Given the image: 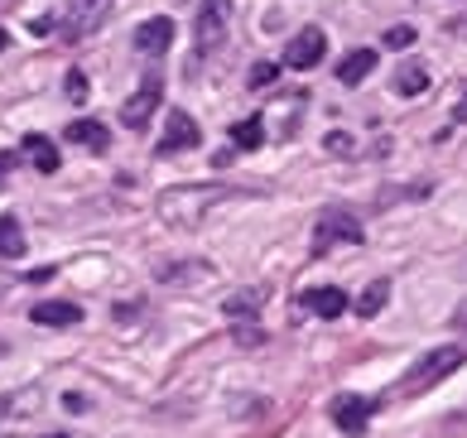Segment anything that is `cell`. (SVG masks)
I'll use <instances>...</instances> for the list:
<instances>
[{
  "label": "cell",
  "instance_id": "1",
  "mask_svg": "<svg viewBox=\"0 0 467 438\" xmlns=\"http://www.w3.org/2000/svg\"><path fill=\"white\" fill-rule=\"evenodd\" d=\"M116 0H67V10L58 15H44V20H34V34H54L58 29V39L67 44H78V39H88L92 29H101V20L111 15Z\"/></svg>",
  "mask_w": 467,
  "mask_h": 438
},
{
  "label": "cell",
  "instance_id": "2",
  "mask_svg": "<svg viewBox=\"0 0 467 438\" xmlns=\"http://www.w3.org/2000/svg\"><path fill=\"white\" fill-rule=\"evenodd\" d=\"M462 361H467V342H443V347H434L429 357H420V361L410 366V376H405V385H400V395H420V391H429V385H439L443 376H453Z\"/></svg>",
  "mask_w": 467,
  "mask_h": 438
},
{
  "label": "cell",
  "instance_id": "3",
  "mask_svg": "<svg viewBox=\"0 0 467 438\" xmlns=\"http://www.w3.org/2000/svg\"><path fill=\"white\" fill-rule=\"evenodd\" d=\"M227 198V188H169L160 193V217L169 226H198L213 203Z\"/></svg>",
  "mask_w": 467,
  "mask_h": 438
},
{
  "label": "cell",
  "instance_id": "4",
  "mask_svg": "<svg viewBox=\"0 0 467 438\" xmlns=\"http://www.w3.org/2000/svg\"><path fill=\"white\" fill-rule=\"evenodd\" d=\"M361 222L352 213H342V207H327V213L318 217L314 226V256H323L327 246H337V241H348V246H361Z\"/></svg>",
  "mask_w": 467,
  "mask_h": 438
},
{
  "label": "cell",
  "instance_id": "5",
  "mask_svg": "<svg viewBox=\"0 0 467 438\" xmlns=\"http://www.w3.org/2000/svg\"><path fill=\"white\" fill-rule=\"evenodd\" d=\"M227 25H232V0H202V5H198V54L222 48Z\"/></svg>",
  "mask_w": 467,
  "mask_h": 438
},
{
  "label": "cell",
  "instance_id": "6",
  "mask_svg": "<svg viewBox=\"0 0 467 438\" xmlns=\"http://www.w3.org/2000/svg\"><path fill=\"white\" fill-rule=\"evenodd\" d=\"M160 87H164V82H160V73L150 68L145 82H140V92H135V97L126 101V107H120V120H126L130 130H145V126H150L154 107H160Z\"/></svg>",
  "mask_w": 467,
  "mask_h": 438
},
{
  "label": "cell",
  "instance_id": "7",
  "mask_svg": "<svg viewBox=\"0 0 467 438\" xmlns=\"http://www.w3.org/2000/svg\"><path fill=\"white\" fill-rule=\"evenodd\" d=\"M327 54V34L323 29H299L285 44V68H318Z\"/></svg>",
  "mask_w": 467,
  "mask_h": 438
},
{
  "label": "cell",
  "instance_id": "8",
  "mask_svg": "<svg viewBox=\"0 0 467 438\" xmlns=\"http://www.w3.org/2000/svg\"><path fill=\"white\" fill-rule=\"evenodd\" d=\"M371 400H361V395H337L333 405H327V414H333V424L342 429V433H367V424H371Z\"/></svg>",
  "mask_w": 467,
  "mask_h": 438
},
{
  "label": "cell",
  "instance_id": "9",
  "mask_svg": "<svg viewBox=\"0 0 467 438\" xmlns=\"http://www.w3.org/2000/svg\"><path fill=\"white\" fill-rule=\"evenodd\" d=\"M198 145H202L198 120L188 116V111H179V107H174V111H169V126H164V145H160V150H164V154H169V150L183 154V150H198Z\"/></svg>",
  "mask_w": 467,
  "mask_h": 438
},
{
  "label": "cell",
  "instance_id": "10",
  "mask_svg": "<svg viewBox=\"0 0 467 438\" xmlns=\"http://www.w3.org/2000/svg\"><path fill=\"white\" fill-rule=\"evenodd\" d=\"M73 145H82V150H92V154H107L111 150V130L101 126L97 116H78V120H67V130H63Z\"/></svg>",
  "mask_w": 467,
  "mask_h": 438
},
{
  "label": "cell",
  "instance_id": "11",
  "mask_svg": "<svg viewBox=\"0 0 467 438\" xmlns=\"http://www.w3.org/2000/svg\"><path fill=\"white\" fill-rule=\"evenodd\" d=\"M169 44H174V20L169 15H154V20H145L140 29H135V48L140 54H169Z\"/></svg>",
  "mask_w": 467,
  "mask_h": 438
},
{
  "label": "cell",
  "instance_id": "12",
  "mask_svg": "<svg viewBox=\"0 0 467 438\" xmlns=\"http://www.w3.org/2000/svg\"><path fill=\"white\" fill-rule=\"evenodd\" d=\"M29 318L44 323V328H73V323H82V308L67 304V299H39L29 308Z\"/></svg>",
  "mask_w": 467,
  "mask_h": 438
},
{
  "label": "cell",
  "instance_id": "13",
  "mask_svg": "<svg viewBox=\"0 0 467 438\" xmlns=\"http://www.w3.org/2000/svg\"><path fill=\"white\" fill-rule=\"evenodd\" d=\"M154 279L160 285H193V279H213V266L207 260H169V266H154Z\"/></svg>",
  "mask_w": 467,
  "mask_h": 438
},
{
  "label": "cell",
  "instance_id": "14",
  "mask_svg": "<svg viewBox=\"0 0 467 438\" xmlns=\"http://www.w3.org/2000/svg\"><path fill=\"white\" fill-rule=\"evenodd\" d=\"M304 308L318 313V318H342V313H348V294H342L337 285L308 289V294H304Z\"/></svg>",
  "mask_w": 467,
  "mask_h": 438
},
{
  "label": "cell",
  "instance_id": "15",
  "mask_svg": "<svg viewBox=\"0 0 467 438\" xmlns=\"http://www.w3.org/2000/svg\"><path fill=\"white\" fill-rule=\"evenodd\" d=\"M371 68H376V48H352V54L337 63V82L342 87H357V82H367Z\"/></svg>",
  "mask_w": 467,
  "mask_h": 438
},
{
  "label": "cell",
  "instance_id": "16",
  "mask_svg": "<svg viewBox=\"0 0 467 438\" xmlns=\"http://www.w3.org/2000/svg\"><path fill=\"white\" fill-rule=\"evenodd\" d=\"M29 160H34V169L39 173H58V150H54V140H44V135H25V145H20Z\"/></svg>",
  "mask_w": 467,
  "mask_h": 438
},
{
  "label": "cell",
  "instance_id": "17",
  "mask_svg": "<svg viewBox=\"0 0 467 438\" xmlns=\"http://www.w3.org/2000/svg\"><path fill=\"white\" fill-rule=\"evenodd\" d=\"M232 140H236L241 150H261V145H265V116L255 111V116H246V120H236Z\"/></svg>",
  "mask_w": 467,
  "mask_h": 438
},
{
  "label": "cell",
  "instance_id": "18",
  "mask_svg": "<svg viewBox=\"0 0 467 438\" xmlns=\"http://www.w3.org/2000/svg\"><path fill=\"white\" fill-rule=\"evenodd\" d=\"M0 256H5V260L25 256V226H20V217H0Z\"/></svg>",
  "mask_w": 467,
  "mask_h": 438
},
{
  "label": "cell",
  "instance_id": "19",
  "mask_svg": "<svg viewBox=\"0 0 467 438\" xmlns=\"http://www.w3.org/2000/svg\"><path fill=\"white\" fill-rule=\"evenodd\" d=\"M424 87H429V68L424 63H405L400 73H395V92L400 97H420Z\"/></svg>",
  "mask_w": 467,
  "mask_h": 438
},
{
  "label": "cell",
  "instance_id": "20",
  "mask_svg": "<svg viewBox=\"0 0 467 438\" xmlns=\"http://www.w3.org/2000/svg\"><path fill=\"white\" fill-rule=\"evenodd\" d=\"M386 299H390V279H371L367 294L357 299V313H361V318H376V313L386 308Z\"/></svg>",
  "mask_w": 467,
  "mask_h": 438
},
{
  "label": "cell",
  "instance_id": "21",
  "mask_svg": "<svg viewBox=\"0 0 467 438\" xmlns=\"http://www.w3.org/2000/svg\"><path fill=\"white\" fill-rule=\"evenodd\" d=\"M261 289H241V294H232V299H222V308L232 313V318H255L261 313Z\"/></svg>",
  "mask_w": 467,
  "mask_h": 438
},
{
  "label": "cell",
  "instance_id": "22",
  "mask_svg": "<svg viewBox=\"0 0 467 438\" xmlns=\"http://www.w3.org/2000/svg\"><path fill=\"white\" fill-rule=\"evenodd\" d=\"M414 39H420V34H414L410 25H395V29H386V44H390V48H410Z\"/></svg>",
  "mask_w": 467,
  "mask_h": 438
},
{
  "label": "cell",
  "instance_id": "23",
  "mask_svg": "<svg viewBox=\"0 0 467 438\" xmlns=\"http://www.w3.org/2000/svg\"><path fill=\"white\" fill-rule=\"evenodd\" d=\"M275 78H280V68H275V63H255V73H251V87H270Z\"/></svg>",
  "mask_w": 467,
  "mask_h": 438
},
{
  "label": "cell",
  "instance_id": "24",
  "mask_svg": "<svg viewBox=\"0 0 467 438\" xmlns=\"http://www.w3.org/2000/svg\"><path fill=\"white\" fill-rule=\"evenodd\" d=\"M327 150H333V154H352V135L333 130V135H327Z\"/></svg>",
  "mask_w": 467,
  "mask_h": 438
},
{
  "label": "cell",
  "instance_id": "25",
  "mask_svg": "<svg viewBox=\"0 0 467 438\" xmlns=\"http://www.w3.org/2000/svg\"><path fill=\"white\" fill-rule=\"evenodd\" d=\"M261 338H265V332H261V328H241V332H236V342H241V347H246V342L255 347V342H261Z\"/></svg>",
  "mask_w": 467,
  "mask_h": 438
},
{
  "label": "cell",
  "instance_id": "26",
  "mask_svg": "<svg viewBox=\"0 0 467 438\" xmlns=\"http://www.w3.org/2000/svg\"><path fill=\"white\" fill-rule=\"evenodd\" d=\"M67 92L82 97V92H88V78H82V73H67Z\"/></svg>",
  "mask_w": 467,
  "mask_h": 438
},
{
  "label": "cell",
  "instance_id": "27",
  "mask_svg": "<svg viewBox=\"0 0 467 438\" xmlns=\"http://www.w3.org/2000/svg\"><path fill=\"white\" fill-rule=\"evenodd\" d=\"M453 120H467V87H462V97H458V107H453Z\"/></svg>",
  "mask_w": 467,
  "mask_h": 438
},
{
  "label": "cell",
  "instance_id": "28",
  "mask_svg": "<svg viewBox=\"0 0 467 438\" xmlns=\"http://www.w3.org/2000/svg\"><path fill=\"white\" fill-rule=\"evenodd\" d=\"M453 328H462V332H467V299H462V304H458V313H453Z\"/></svg>",
  "mask_w": 467,
  "mask_h": 438
},
{
  "label": "cell",
  "instance_id": "29",
  "mask_svg": "<svg viewBox=\"0 0 467 438\" xmlns=\"http://www.w3.org/2000/svg\"><path fill=\"white\" fill-rule=\"evenodd\" d=\"M15 169V154H0V183H5V173Z\"/></svg>",
  "mask_w": 467,
  "mask_h": 438
},
{
  "label": "cell",
  "instance_id": "30",
  "mask_svg": "<svg viewBox=\"0 0 467 438\" xmlns=\"http://www.w3.org/2000/svg\"><path fill=\"white\" fill-rule=\"evenodd\" d=\"M15 285H20V279H15V275H5V270H0V289H15Z\"/></svg>",
  "mask_w": 467,
  "mask_h": 438
},
{
  "label": "cell",
  "instance_id": "31",
  "mask_svg": "<svg viewBox=\"0 0 467 438\" xmlns=\"http://www.w3.org/2000/svg\"><path fill=\"white\" fill-rule=\"evenodd\" d=\"M10 5H20V0H0V10H10Z\"/></svg>",
  "mask_w": 467,
  "mask_h": 438
},
{
  "label": "cell",
  "instance_id": "32",
  "mask_svg": "<svg viewBox=\"0 0 467 438\" xmlns=\"http://www.w3.org/2000/svg\"><path fill=\"white\" fill-rule=\"evenodd\" d=\"M0 48H5V29H0Z\"/></svg>",
  "mask_w": 467,
  "mask_h": 438
},
{
  "label": "cell",
  "instance_id": "33",
  "mask_svg": "<svg viewBox=\"0 0 467 438\" xmlns=\"http://www.w3.org/2000/svg\"><path fill=\"white\" fill-rule=\"evenodd\" d=\"M48 438H67V433H48Z\"/></svg>",
  "mask_w": 467,
  "mask_h": 438
}]
</instances>
